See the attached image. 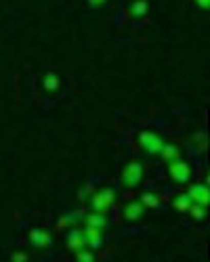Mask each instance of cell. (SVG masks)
Instances as JSON below:
<instances>
[{"label": "cell", "mask_w": 210, "mask_h": 262, "mask_svg": "<svg viewBox=\"0 0 210 262\" xmlns=\"http://www.w3.org/2000/svg\"><path fill=\"white\" fill-rule=\"evenodd\" d=\"M116 202V191L114 189H101L97 193H93V198H91V206L95 212H108Z\"/></svg>", "instance_id": "cell-1"}, {"label": "cell", "mask_w": 210, "mask_h": 262, "mask_svg": "<svg viewBox=\"0 0 210 262\" xmlns=\"http://www.w3.org/2000/svg\"><path fill=\"white\" fill-rule=\"evenodd\" d=\"M168 174H171V179L175 183L185 185L189 179H192V168H189V164L183 162L181 158H175V160L168 162Z\"/></svg>", "instance_id": "cell-2"}, {"label": "cell", "mask_w": 210, "mask_h": 262, "mask_svg": "<svg viewBox=\"0 0 210 262\" xmlns=\"http://www.w3.org/2000/svg\"><path fill=\"white\" fill-rule=\"evenodd\" d=\"M139 143L147 154H152V156L160 154L162 147H164V139L158 133H154V130H143V133L139 135Z\"/></svg>", "instance_id": "cell-3"}, {"label": "cell", "mask_w": 210, "mask_h": 262, "mask_svg": "<svg viewBox=\"0 0 210 262\" xmlns=\"http://www.w3.org/2000/svg\"><path fill=\"white\" fill-rule=\"evenodd\" d=\"M141 179H143V166L139 164V162H131L129 166L124 168V172H122V183H124V187H137L139 183H141Z\"/></svg>", "instance_id": "cell-4"}, {"label": "cell", "mask_w": 210, "mask_h": 262, "mask_svg": "<svg viewBox=\"0 0 210 262\" xmlns=\"http://www.w3.org/2000/svg\"><path fill=\"white\" fill-rule=\"evenodd\" d=\"M189 200H192L194 204H200V206H208V200H210V191H208V185L206 183H198V185H192L187 191Z\"/></svg>", "instance_id": "cell-5"}, {"label": "cell", "mask_w": 210, "mask_h": 262, "mask_svg": "<svg viewBox=\"0 0 210 262\" xmlns=\"http://www.w3.org/2000/svg\"><path fill=\"white\" fill-rule=\"evenodd\" d=\"M82 233H84V242H87V248H91L93 252L99 250V248L103 246V231H101V229L84 227Z\"/></svg>", "instance_id": "cell-6"}, {"label": "cell", "mask_w": 210, "mask_h": 262, "mask_svg": "<svg viewBox=\"0 0 210 262\" xmlns=\"http://www.w3.org/2000/svg\"><path fill=\"white\" fill-rule=\"evenodd\" d=\"M68 246H70V250H82V248H87V242H84V233H82V229H72L70 231V235H68Z\"/></svg>", "instance_id": "cell-7"}, {"label": "cell", "mask_w": 210, "mask_h": 262, "mask_svg": "<svg viewBox=\"0 0 210 262\" xmlns=\"http://www.w3.org/2000/svg\"><path fill=\"white\" fill-rule=\"evenodd\" d=\"M30 242L36 246V248H49L51 246V235L42 229H34L30 233Z\"/></svg>", "instance_id": "cell-8"}, {"label": "cell", "mask_w": 210, "mask_h": 262, "mask_svg": "<svg viewBox=\"0 0 210 262\" xmlns=\"http://www.w3.org/2000/svg\"><path fill=\"white\" fill-rule=\"evenodd\" d=\"M145 214V206L141 202H131L124 208V218L126 221H139V218Z\"/></svg>", "instance_id": "cell-9"}, {"label": "cell", "mask_w": 210, "mask_h": 262, "mask_svg": "<svg viewBox=\"0 0 210 262\" xmlns=\"http://www.w3.org/2000/svg\"><path fill=\"white\" fill-rule=\"evenodd\" d=\"M84 223H87V227H95V229L103 231L105 227H108V218H105L103 212H93V214L87 216V221H84Z\"/></svg>", "instance_id": "cell-10"}, {"label": "cell", "mask_w": 210, "mask_h": 262, "mask_svg": "<svg viewBox=\"0 0 210 262\" xmlns=\"http://www.w3.org/2000/svg\"><path fill=\"white\" fill-rule=\"evenodd\" d=\"M82 212L80 210H74V212H70L68 216H63V218H59V221H57V227L59 229H63V227H68V225H78L80 221H82Z\"/></svg>", "instance_id": "cell-11"}, {"label": "cell", "mask_w": 210, "mask_h": 262, "mask_svg": "<svg viewBox=\"0 0 210 262\" xmlns=\"http://www.w3.org/2000/svg\"><path fill=\"white\" fill-rule=\"evenodd\" d=\"M160 156H162L166 162H171V160L179 158V147L173 145V143H164V147H162V151H160Z\"/></svg>", "instance_id": "cell-12"}, {"label": "cell", "mask_w": 210, "mask_h": 262, "mask_svg": "<svg viewBox=\"0 0 210 262\" xmlns=\"http://www.w3.org/2000/svg\"><path fill=\"white\" fill-rule=\"evenodd\" d=\"M192 204H194V202L189 200V195H187V193H185V195H179V198H175V202H173L175 210H179V212H187Z\"/></svg>", "instance_id": "cell-13"}, {"label": "cell", "mask_w": 210, "mask_h": 262, "mask_svg": "<svg viewBox=\"0 0 210 262\" xmlns=\"http://www.w3.org/2000/svg\"><path fill=\"white\" fill-rule=\"evenodd\" d=\"M141 204H143L145 208H158V206H160V200L156 198L154 193H143V195H141Z\"/></svg>", "instance_id": "cell-14"}, {"label": "cell", "mask_w": 210, "mask_h": 262, "mask_svg": "<svg viewBox=\"0 0 210 262\" xmlns=\"http://www.w3.org/2000/svg\"><path fill=\"white\" fill-rule=\"evenodd\" d=\"M147 13V3L145 0H137V3L131 7V15H135V17H143Z\"/></svg>", "instance_id": "cell-15"}, {"label": "cell", "mask_w": 210, "mask_h": 262, "mask_svg": "<svg viewBox=\"0 0 210 262\" xmlns=\"http://www.w3.org/2000/svg\"><path fill=\"white\" fill-rule=\"evenodd\" d=\"M187 212H192V216L196 218V221H202V218L206 216V210H204V206H200V204H192Z\"/></svg>", "instance_id": "cell-16"}, {"label": "cell", "mask_w": 210, "mask_h": 262, "mask_svg": "<svg viewBox=\"0 0 210 262\" xmlns=\"http://www.w3.org/2000/svg\"><path fill=\"white\" fill-rule=\"evenodd\" d=\"M45 89H47V91H57V89H59V78H57L55 74H49V76L45 78Z\"/></svg>", "instance_id": "cell-17"}, {"label": "cell", "mask_w": 210, "mask_h": 262, "mask_svg": "<svg viewBox=\"0 0 210 262\" xmlns=\"http://www.w3.org/2000/svg\"><path fill=\"white\" fill-rule=\"evenodd\" d=\"M76 258H78V260H93V258H95V254L82 248V250H76Z\"/></svg>", "instance_id": "cell-18"}, {"label": "cell", "mask_w": 210, "mask_h": 262, "mask_svg": "<svg viewBox=\"0 0 210 262\" xmlns=\"http://www.w3.org/2000/svg\"><path fill=\"white\" fill-rule=\"evenodd\" d=\"M11 260H28V256H26L24 252H17V254L11 256Z\"/></svg>", "instance_id": "cell-19"}, {"label": "cell", "mask_w": 210, "mask_h": 262, "mask_svg": "<svg viewBox=\"0 0 210 262\" xmlns=\"http://www.w3.org/2000/svg\"><path fill=\"white\" fill-rule=\"evenodd\" d=\"M196 3H198L200 9H208L210 7V0H196Z\"/></svg>", "instance_id": "cell-20"}, {"label": "cell", "mask_w": 210, "mask_h": 262, "mask_svg": "<svg viewBox=\"0 0 210 262\" xmlns=\"http://www.w3.org/2000/svg\"><path fill=\"white\" fill-rule=\"evenodd\" d=\"M89 3H91L93 7H99V5H103V3H105V0H89Z\"/></svg>", "instance_id": "cell-21"}]
</instances>
